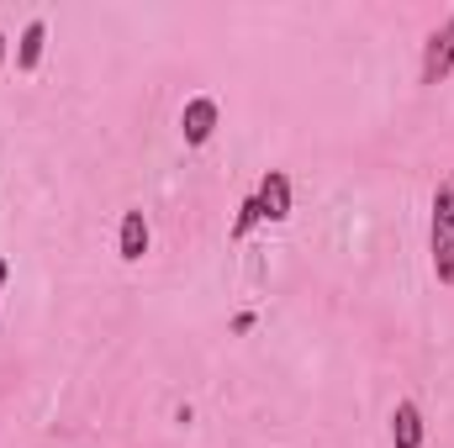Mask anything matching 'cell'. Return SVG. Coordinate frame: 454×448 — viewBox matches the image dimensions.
Instances as JSON below:
<instances>
[{
  "mask_svg": "<svg viewBox=\"0 0 454 448\" xmlns=\"http://www.w3.org/2000/svg\"><path fill=\"white\" fill-rule=\"evenodd\" d=\"M428 253L439 285H454V180L434 190V217H428Z\"/></svg>",
  "mask_w": 454,
  "mask_h": 448,
  "instance_id": "6da1fadb",
  "label": "cell"
},
{
  "mask_svg": "<svg viewBox=\"0 0 454 448\" xmlns=\"http://www.w3.org/2000/svg\"><path fill=\"white\" fill-rule=\"evenodd\" d=\"M450 69H454V16L428 37V48H423V85L450 80Z\"/></svg>",
  "mask_w": 454,
  "mask_h": 448,
  "instance_id": "7a4b0ae2",
  "label": "cell"
},
{
  "mask_svg": "<svg viewBox=\"0 0 454 448\" xmlns=\"http://www.w3.org/2000/svg\"><path fill=\"white\" fill-rule=\"evenodd\" d=\"M217 101L212 96H196V101H185V112H180V132H185V143L191 148H201V143H212V132H217Z\"/></svg>",
  "mask_w": 454,
  "mask_h": 448,
  "instance_id": "3957f363",
  "label": "cell"
},
{
  "mask_svg": "<svg viewBox=\"0 0 454 448\" xmlns=\"http://www.w3.org/2000/svg\"><path fill=\"white\" fill-rule=\"evenodd\" d=\"M259 206H264V222H286L291 217V180L280 169H270L259 180Z\"/></svg>",
  "mask_w": 454,
  "mask_h": 448,
  "instance_id": "277c9868",
  "label": "cell"
},
{
  "mask_svg": "<svg viewBox=\"0 0 454 448\" xmlns=\"http://www.w3.org/2000/svg\"><path fill=\"white\" fill-rule=\"evenodd\" d=\"M391 444L423 448V412H418V401H396V412H391Z\"/></svg>",
  "mask_w": 454,
  "mask_h": 448,
  "instance_id": "5b68a950",
  "label": "cell"
},
{
  "mask_svg": "<svg viewBox=\"0 0 454 448\" xmlns=\"http://www.w3.org/2000/svg\"><path fill=\"white\" fill-rule=\"evenodd\" d=\"M43 48H48V21L37 16V21H27V27H21V42H16V69H21V74H32V69L43 64Z\"/></svg>",
  "mask_w": 454,
  "mask_h": 448,
  "instance_id": "8992f818",
  "label": "cell"
},
{
  "mask_svg": "<svg viewBox=\"0 0 454 448\" xmlns=\"http://www.w3.org/2000/svg\"><path fill=\"white\" fill-rule=\"evenodd\" d=\"M116 248H121V259H127V264H137V259L148 253V222H143V212H127V217H121Z\"/></svg>",
  "mask_w": 454,
  "mask_h": 448,
  "instance_id": "52a82bcc",
  "label": "cell"
},
{
  "mask_svg": "<svg viewBox=\"0 0 454 448\" xmlns=\"http://www.w3.org/2000/svg\"><path fill=\"white\" fill-rule=\"evenodd\" d=\"M259 222H264V206H259V196H248V201L238 206V217H232V243H243Z\"/></svg>",
  "mask_w": 454,
  "mask_h": 448,
  "instance_id": "ba28073f",
  "label": "cell"
},
{
  "mask_svg": "<svg viewBox=\"0 0 454 448\" xmlns=\"http://www.w3.org/2000/svg\"><path fill=\"white\" fill-rule=\"evenodd\" d=\"M5 274H11V269H5V259H0V290H5Z\"/></svg>",
  "mask_w": 454,
  "mask_h": 448,
  "instance_id": "9c48e42d",
  "label": "cell"
},
{
  "mask_svg": "<svg viewBox=\"0 0 454 448\" xmlns=\"http://www.w3.org/2000/svg\"><path fill=\"white\" fill-rule=\"evenodd\" d=\"M0 64H5V32H0Z\"/></svg>",
  "mask_w": 454,
  "mask_h": 448,
  "instance_id": "30bf717a",
  "label": "cell"
}]
</instances>
